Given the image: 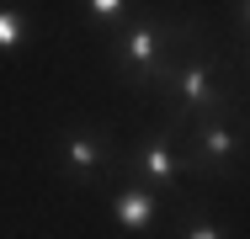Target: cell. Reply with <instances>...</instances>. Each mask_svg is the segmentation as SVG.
Wrapping results in <instances>:
<instances>
[{
    "mask_svg": "<svg viewBox=\"0 0 250 239\" xmlns=\"http://www.w3.org/2000/svg\"><path fill=\"white\" fill-rule=\"evenodd\" d=\"M197 176H229L245 154V128L234 122V106L229 112H208L192 122V143H187Z\"/></svg>",
    "mask_w": 250,
    "mask_h": 239,
    "instance_id": "obj_3",
    "label": "cell"
},
{
    "mask_svg": "<svg viewBox=\"0 0 250 239\" xmlns=\"http://www.w3.org/2000/svg\"><path fill=\"white\" fill-rule=\"evenodd\" d=\"M245 69H250V48H245Z\"/></svg>",
    "mask_w": 250,
    "mask_h": 239,
    "instance_id": "obj_11",
    "label": "cell"
},
{
    "mask_svg": "<svg viewBox=\"0 0 250 239\" xmlns=\"http://www.w3.org/2000/svg\"><path fill=\"white\" fill-rule=\"evenodd\" d=\"M21 38H27V16L16 5H0V53H11Z\"/></svg>",
    "mask_w": 250,
    "mask_h": 239,
    "instance_id": "obj_8",
    "label": "cell"
},
{
    "mask_svg": "<svg viewBox=\"0 0 250 239\" xmlns=\"http://www.w3.org/2000/svg\"><path fill=\"white\" fill-rule=\"evenodd\" d=\"M154 213H160V191H149L144 181H128V186L112 191V218H117V229L144 234V229H154Z\"/></svg>",
    "mask_w": 250,
    "mask_h": 239,
    "instance_id": "obj_5",
    "label": "cell"
},
{
    "mask_svg": "<svg viewBox=\"0 0 250 239\" xmlns=\"http://www.w3.org/2000/svg\"><path fill=\"white\" fill-rule=\"evenodd\" d=\"M64 170L75 176V181H91L96 170H106L112 165V149H106V139L101 133H80V128H69L64 133Z\"/></svg>",
    "mask_w": 250,
    "mask_h": 239,
    "instance_id": "obj_6",
    "label": "cell"
},
{
    "mask_svg": "<svg viewBox=\"0 0 250 239\" xmlns=\"http://www.w3.org/2000/svg\"><path fill=\"white\" fill-rule=\"evenodd\" d=\"M133 170L144 176V186L149 191H170L181 176H197V165H192V154L181 149V139L170 133V128H160L149 139L133 149Z\"/></svg>",
    "mask_w": 250,
    "mask_h": 239,
    "instance_id": "obj_4",
    "label": "cell"
},
{
    "mask_svg": "<svg viewBox=\"0 0 250 239\" xmlns=\"http://www.w3.org/2000/svg\"><path fill=\"white\" fill-rule=\"evenodd\" d=\"M202 27L187 16L176 32H165V21L160 16H133V21H123L112 38H106V53H112V64L123 69V80L128 85H139V91H154V80H160V69L170 64V48L187 43V38H197Z\"/></svg>",
    "mask_w": 250,
    "mask_h": 239,
    "instance_id": "obj_2",
    "label": "cell"
},
{
    "mask_svg": "<svg viewBox=\"0 0 250 239\" xmlns=\"http://www.w3.org/2000/svg\"><path fill=\"white\" fill-rule=\"evenodd\" d=\"M128 5H133V0H80V11H85L91 21H96L101 32H106V38H112V32L123 27V16H128Z\"/></svg>",
    "mask_w": 250,
    "mask_h": 239,
    "instance_id": "obj_7",
    "label": "cell"
},
{
    "mask_svg": "<svg viewBox=\"0 0 250 239\" xmlns=\"http://www.w3.org/2000/svg\"><path fill=\"white\" fill-rule=\"evenodd\" d=\"M197 43H202V38H192L187 53H170V64H165V69H160V80H154V85L165 91V101L176 106V112H170V122H165L176 139H181L197 117H208V112H229V106H240L234 91L218 80V64H213L208 53H197Z\"/></svg>",
    "mask_w": 250,
    "mask_h": 239,
    "instance_id": "obj_1",
    "label": "cell"
},
{
    "mask_svg": "<svg viewBox=\"0 0 250 239\" xmlns=\"http://www.w3.org/2000/svg\"><path fill=\"white\" fill-rule=\"evenodd\" d=\"M176 239H229L224 234V223H213V218H192V223H181Z\"/></svg>",
    "mask_w": 250,
    "mask_h": 239,
    "instance_id": "obj_9",
    "label": "cell"
},
{
    "mask_svg": "<svg viewBox=\"0 0 250 239\" xmlns=\"http://www.w3.org/2000/svg\"><path fill=\"white\" fill-rule=\"evenodd\" d=\"M234 16H240V38L250 43V0H240V5H234Z\"/></svg>",
    "mask_w": 250,
    "mask_h": 239,
    "instance_id": "obj_10",
    "label": "cell"
}]
</instances>
